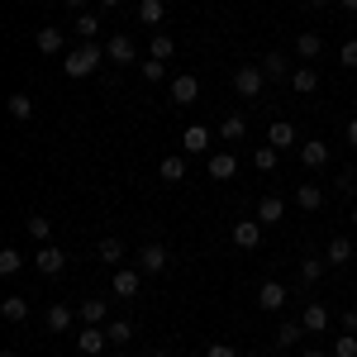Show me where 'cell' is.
<instances>
[{"label": "cell", "instance_id": "obj_1", "mask_svg": "<svg viewBox=\"0 0 357 357\" xmlns=\"http://www.w3.org/2000/svg\"><path fill=\"white\" fill-rule=\"evenodd\" d=\"M105 62V43H82V48H72L67 53V62H62V72L72 77V82H82V77H91L96 67Z\"/></svg>", "mask_w": 357, "mask_h": 357}, {"label": "cell", "instance_id": "obj_2", "mask_svg": "<svg viewBox=\"0 0 357 357\" xmlns=\"http://www.w3.org/2000/svg\"><path fill=\"white\" fill-rule=\"evenodd\" d=\"M267 82H272V77H267V72H262L257 62H252V67H238V72H234V91H238V100H257V91H262Z\"/></svg>", "mask_w": 357, "mask_h": 357}, {"label": "cell", "instance_id": "obj_3", "mask_svg": "<svg viewBox=\"0 0 357 357\" xmlns=\"http://www.w3.org/2000/svg\"><path fill=\"white\" fill-rule=\"evenodd\" d=\"M105 62H114V67H134L138 62V48L129 33H110L105 38Z\"/></svg>", "mask_w": 357, "mask_h": 357}, {"label": "cell", "instance_id": "obj_4", "mask_svg": "<svg viewBox=\"0 0 357 357\" xmlns=\"http://www.w3.org/2000/svg\"><path fill=\"white\" fill-rule=\"evenodd\" d=\"M33 267H38L43 276H62V267H67V252H62L57 243H43L38 252H33Z\"/></svg>", "mask_w": 357, "mask_h": 357}, {"label": "cell", "instance_id": "obj_5", "mask_svg": "<svg viewBox=\"0 0 357 357\" xmlns=\"http://www.w3.org/2000/svg\"><path fill=\"white\" fill-rule=\"evenodd\" d=\"M138 291H143V272H129V267H119L110 281V296L114 301H134Z\"/></svg>", "mask_w": 357, "mask_h": 357}, {"label": "cell", "instance_id": "obj_6", "mask_svg": "<svg viewBox=\"0 0 357 357\" xmlns=\"http://www.w3.org/2000/svg\"><path fill=\"white\" fill-rule=\"evenodd\" d=\"M105 343H110L105 324H86V329L77 333V348H82V357H100V353H105Z\"/></svg>", "mask_w": 357, "mask_h": 357}, {"label": "cell", "instance_id": "obj_7", "mask_svg": "<svg viewBox=\"0 0 357 357\" xmlns=\"http://www.w3.org/2000/svg\"><path fill=\"white\" fill-rule=\"evenodd\" d=\"M138 272H143V276L167 272V248L162 243H143V248H138Z\"/></svg>", "mask_w": 357, "mask_h": 357}, {"label": "cell", "instance_id": "obj_8", "mask_svg": "<svg viewBox=\"0 0 357 357\" xmlns=\"http://www.w3.org/2000/svg\"><path fill=\"white\" fill-rule=\"evenodd\" d=\"M262 229H267L262 220H238V224H234V248H243V252H252V248L262 243Z\"/></svg>", "mask_w": 357, "mask_h": 357}, {"label": "cell", "instance_id": "obj_9", "mask_svg": "<svg viewBox=\"0 0 357 357\" xmlns=\"http://www.w3.org/2000/svg\"><path fill=\"white\" fill-rule=\"evenodd\" d=\"M172 100H176V105H195V100H200V82H195L191 72H176V77H172Z\"/></svg>", "mask_w": 357, "mask_h": 357}, {"label": "cell", "instance_id": "obj_10", "mask_svg": "<svg viewBox=\"0 0 357 357\" xmlns=\"http://www.w3.org/2000/svg\"><path fill=\"white\" fill-rule=\"evenodd\" d=\"M43 319H48V329H53V333H67L77 319H82V310H72V305L57 301V305H48V314H43Z\"/></svg>", "mask_w": 357, "mask_h": 357}, {"label": "cell", "instance_id": "obj_11", "mask_svg": "<svg viewBox=\"0 0 357 357\" xmlns=\"http://www.w3.org/2000/svg\"><path fill=\"white\" fill-rule=\"evenodd\" d=\"M33 43H38V53H43V57H57L62 48H67V33L53 29V24H43L38 33H33Z\"/></svg>", "mask_w": 357, "mask_h": 357}, {"label": "cell", "instance_id": "obj_12", "mask_svg": "<svg viewBox=\"0 0 357 357\" xmlns=\"http://www.w3.org/2000/svg\"><path fill=\"white\" fill-rule=\"evenodd\" d=\"M296 210H305V215L324 210V186H314V181H301V186H296Z\"/></svg>", "mask_w": 357, "mask_h": 357}, {"label": "cell", "instance_id": "obj_13", "mask_svg": "<svg viewBox=\"0 0 357 357\" xmlns=\"http://www.w3.org/2000/svg\"><path fill=\"white\" fill-rule=\"evenodd\" d=\"M286 301H291V291H286L281 281H262V286H257V310H281Z\"/></svg>", "mask_w": 357, "mask_h": 357}, {"label": "cell", "instance_id": "obj_14", "mask_svg": "<svg viewBox=\"0 0 357 357\" xmlns=\"http://www.w3.org/2000/svg\"><path fill=\"white\" fill-rule=\"evenodd\" d=\"M301 162L310 167V172H319V167L329 162V143H324V138H305L301 143Z\"/></svg>", "mask_w": 357, "mask_h": 357}, {"label": "cell", "instance_id": "obj_15", "mask_svg": "<svg viewBox=\"0 0 357 357\" xmlns=\"http://www.w3.org/2000/svg\"><path fill=\"white\" fill-rule=\"evenodd\" d=\"M291 91H296V96H314V91H319V72H314L310 62H301V67L291 72Z\"/></svg>", "mask_w": 357, "mask_h": 357}, {"label": "cell", "instance_id": "obj_16", "mask_svg": "<svg viewBox=\"0 0 357 357\" xmlns=\"http://www.w3.org/2000/svg\"><path fill=\"white\" fill-rule=\"evenodd\" d=\"M319 53H324V38H319L314 29H305V33H296V57H301V62H314Z\"/></svg>", "mask_w": 357, "mask_h": 357}, {"label": "cell", "instance_id": "obj_17", "mask_svg": "<svg viewBox=\"0 0 357 357\" xmlns=\"http://www.w3.org/2000/svg\"><path fill=\"white\" fill-rule=\"evenodd\" d=\"M267 143H272L276 153H286V148H296V124H291V119H276L272 129H267Z\"/></svg>", "mask_w": 357, "mask_h": 357}, {"label": "cell", "instance_id": "obj_18", "mask_svg": "<svg viewBox=\"0 0 357 357\" xmlns=\"http://www.w3.org/2000/svg\"><path fill=\"white\" fill-rule=\"evenodd\" d=\"M301 338H305V324H301V319H281V324H276V333H272L276 348H296Z\"/></svg>", "mask_w": 357, "mask_h": 357}, {"label": "cell", "instance_id": "obj_19", "mask_svg": "<svg viewBox=\"0 0 357 357\" xmlns=\"http://www.w3.org/2000/svg\"><path fill=\"white\" fill-rule=\"evenodd\" d=\"M72 33H77L82 43H96V38H100V15H96V10H82L77 24H72Z\"/></svg>", "mask_w": 357, "mask_h": 357}, {"label": "cell", "instance_id": "obj_20", "mask_svg": "<svg viewBox=\"0 0 357 357\" xmlns=\"http://www.w3.org/2000/svg\"><path fill=\"white\" fill-rule=\"evenodd\" d=\"M301 324H305V333H324V329H329V310H324L319 301H310V305H305V314H301Z\"/></svg>", "mask_w": 357, "mask_h": 357}, {"label": "cell", "instance_id": "obj_21", "mask_svg": "<svg viewBox=\"0 0 357 357\" xmlns=\"http://www.w3.org/2000/svg\"><path fill=\"white\" fill-rule=\"evenodd\" d=\"M262 72H267L272 82H291L296 67H291V57H286V53H267V57H262Z\"/></svg>", "mask_w": 357, "mask_h": 357}, {"label": "cell", "instance_id": "obj_22", "mask_svg": "<svg viewBox=\"0 0 357 357\" xmlns=\"http://www.w3.org/2000/svg\"><path fill=\"white\" fill-rule=\"evenodd\" d=\"M257 220L262 224H281L286 220V200H281V195H262V200H257Z\"/></svg>", "mask_w": 357, "mask_h": 357}, {"label": "cell", "instance_id": "obj_23", "mask_svg": "<svg viewBox=\"0 0 357 357\" xmlns=\"http://www.w3.org/2000/svg\"><path fill=\"white\" fill-rule=\"evenodd\" d=\"M0 319H5V324H24L29 319V301L24 296H5V301H0Z\"/></svg>", "mask_w": 357, "mask_h": 357}, {"label": "cell", "instance_id": "obj_24", "mask_svg": "<svg viewBox=\"0 0 357 357\" xmlns=\"http://www.w3.org/2000/svg\"><path fill=\"white\" fill-rule=\"evenodd\" d=\"M205 172H210L215 181H229V176L238 172V162H234V153H210V162H205Z\"/></svg>", "mask_w": 357, "mask_h": 357}, {"label": "cell", "instance_id": "obj_25", "mask_svg": "<svg viewBox=\"0 0 357 357\" xmlns=\"http://www.w3.org/2000/svg\"><path fill=\"white\" fill-rule=\"evenodd\" d=\"M243 134H248L243 114H224V119H220V138H224V143H243Z\"/></svg>", "mask_w": 357, "mask_h": 357}, {"label": "cell", "instance_id": "obj_26", "mask_svg": "<svg viewBox=\"0 0 357 357\" xmlns=\"http://www.w3.org/2000/svg\"><path fill=\"white\" fill-rule=\"evenodd\" d=\"M5 105H10V119H15V124L33 119V100H29V91H15V96H10Z\"/></svg>", "mask_w": 357, "mask_h": 357}, {"label": "cell", "instance_id": "obj_27", "mask_svg": "<svg viewBox=\"0 0 357 357\" xmlns=\"http://www.w3.org/2000/svg\"><path fill=\"white\" fill-rule=\"evenodd\" d=\"M162 15H167V5H162V0H138V24L158 29V24H162Z\"/></svg>", "mask_w": 357, "mask_h": 357}, {"label": "cell", "instance_id": "obj_28", "mask_svg": "<svg viewBox=\"0 0 357 357\" xmlns=\"http://www.w3.org/2000/svg\"><path fill=\"white\" fill-rule=\"evenodd\" d=\"M181 148H186V153H205V148H210V129H205V124H191V129L181 134Z\"/></svg>", "mask_w": 357, "mask_h": 357}, {"label": "cell", "instance_id": "obj_29", "mask_svg": "<svg viewBox=\"0 0 357 357\" xmlns=\"http://www.w3.org/2000/svg\"><path fill=\"white\" fill-rule=\"evenodd\" d=\"M105 301H110V296H105ZM105 301H100V296L82 301V324H110V319H105Z\"/></svg>", "mask_w": 357, "mask_h": 357}, {"label": "cell", "instance_id": "obj_30", "mask_svg": "<svg viewBox=\"0 0 357 357\" xmlns=\"http://www.w3.org/2000/svg\"><path fill=\"white\" fill-rule=\"evenodd\" d=\"M348 257H353V238H343V234L329 238V257H324V262H329V267H343Z\"/></svg>", "mask_w": 357, "mask_h": 357}, {"label": "cell", "instance_id": "obj_31", "mask_svg": "<svg viewBox=\"0 0 357 357\" xmlns=\"http://www.w3.org/2000/svg\"><path fill=\"white\" fill-rule=\"evenodd\" d=\"M24 272V252L20 248H0V276H15Z\"/></svg>", "mask_w": 357, "mask_h": 357}, {"label": "cell", "instance_id": "obj_32", "mask_svg": "<svg viewBox=\"0 0 357 357\" xmlns=\"http://www.w3.org/2000/svg\"><path fill=\"white\" fill-rule=\"evenodd\" d=\"M252 167H257V172H276V148H272V143L252 148Z\"/></svg>", "mask_w": 357, "mask_h": 357}, {"label": "cell", "instance_id": "obj_33", "mask_svg": "<svg viewBox=\"0 0 357 357\" xmlns=\"http://www.w3.org/2000/svg\"><path fill=\"white\" fill-rule=\"evenodd\" d=\"M162 181H186V158H162Z\"/></svg>", "mask_w": 357, "mask_h": 357}, {"label": "cell", "instance_id": "obj_34", "mask_svg": "<svg viewBox=\"0 0 357 357\" xmlns=\"http://www.w3.org/2000/svg\"><path fill=\"white\" fill-rule=\"evenodd\" d=\"M324 267H329V262H319V257H301V281H305V286H314V281L324 276Z\"/></svg>", "mask_w": 357, "mask_h": 357}, {"label": "cell", "instance_id": "obj_35", "mask_svg": "<svg viewBox=\"0 0 357 357\" xmlns=\"http://www.w3.org/2000/svg\"><path fill=\"white\" fill-rule=\"evenodd\" d=\"M100 257H105V267H114V262L124 257V243H119L114 234H105V238H100Z\"/></svg>", "mask_w": 357, "mask_h": 357}, {"label": "cell", "instance_id": "obj_36", "mask_svg": "<svg viewBox=\"0 0 357 357\" xmlns=\"http://www.w3.org/2000/svg\"><path fill=\"white\" fill-rule=\"evenodd\" d=\"M172 53H176V38H172V33H153V57H158V62H167Z\"/></svg>", "mask_w": 357, "mask_h": 357}, {"label": "cell", "instance_id": "obj_37", "mask_svg": "<svg viewBox=\"0 0 357 357\" xmlns=\"http://www.w3.org/2000/svg\"><path fill=\"white\" fill-rule=\"evenodd\" d=\"M105 333H110V343H129V338H134V324H129V319H110Z\"/></svg>", "mask_w": 357, "mask_h": 357}, {"label": "cell", "instance_id": "obj_38", "mask_svg": "<svg viewBox=\"0 0 357 357\" xmlns=\"http://www.w3.org/2000/svg\"><path fill=\"white\" fill-rule=\"evenodd\" d=\"M329 357H357V333H338Z\"/></svg>", "mask_w": 357, "mask_h": 357}, {"label": "cell", "instance_id": "obj_39", "mask_svg": "<svg viewBox=\"0 0 357 357\" xmlns=\"http://www.w3.org/2000/svg\"><path fill=\"white\" fill-rule=\"evenodd\" d=\"M29 234H33L38 243H48V238H53V224L43 220V215H29Z\"/></svg>", "mask_w": 357, "mask_h": 357}, {"label": "cell", "instance_id": "obj_40", "mask_svg": "<svg viewBox=\"0 0 357 357\" xmlns=\"http://www.w3.org/2000/svg\"><path fill=\"white\" fill-rule=\"evenodd\" d=\"M143 82H167V62L148 57V62H143Z\"/></svg>", "mask_w": 357, "mask_h": 357}, {"label": "cell", "instance_id": "obj_41", "mask_svg": "<svg viewBox=\"0 0 357 357\" xmlns=\"http://www.w3.org/2000/svg\"><path fill=\"white\" fill-rule=\"evenodd\" d=\"M343 195H357V172H338V181H333Z\"/></svg>", "mask_w": 357, "mask_h": 357}, {"label": "cell", "instance_id": "obj_42", "mask_svg": "<svg viewBox=\"0 0 357 357\" xmlns=\"http://www.w3.org/2000/svg\"><path fill=\"white\" fill-rule=\"evenodd\" d=\"M338 62H343V67H357V38H348V43L338 48Z\"/></svg>", "mask_w": 357, "mask_h": 357}, {"label": "cell", "instance_id": "obj_43", "mask_svg": "<svg viewBox=\"0 0 357 357\" xmlns=\"http://www.w3.org/2000/svg\"><path fill=\"white\" fill-rule=\"evenodd\" d=\"M205 357H238V348H234V343H210Z\"/></svg>", "mask_w": 357, "mask_h": 357}, {"label": "cell", "instance_id": "obj_44", "mask_svg": "<svg viewBox=\"0 0 357 357\" xmlns=\"http://www.w3.org/2000/svg\"><path fill=\"white\" fill-rule=\"evenodd\" d=\"M343 333H357V305H353V310H343Z\"/></svg>", "mask_w": 357, "mask_h": 357}, {"label": "cell", "instance_id": "obj_45", "mask_svg": "<svg viewBox=\"0 0 357 357\" xmlns=\"http://www.w3.org/2000/svg\"><path fill=\"white\" fill-rule=\"evenodd\" d=\"M348 143H353V148H357V114H353V119H348Z\"/></svg>", "mask_w": 357, "mask_h": 357}, {"label": "cell", "instance_id": "obj_46", "mask_svg": "<svg viewBox=\"0 0 357 357\" xmlns=\"http://www.w3.org/2000/svg\"><path fill=\"white\" fill-rule=\"evenodd\" d=\"M338 5H343V10H348V15H357V0H338Z\"/></svg>", "mask_w": 357, "mask_h": 357}, {"label": "cell", "instance_id": "obj_47", "mask_svg": "<svg viewBox=\"0 0 357 357\" xmlns=\"http://www.w3.org/2000/svg\"><path fill=\"white\" fill-rule=\"evenodd\" d=\"M301 357H329V353H319V348H305V353Z\"/></svg>", "mask_w": 357, "mask_h": 357}, {"label": "cell", "instance_id": "obj_48", "mask_svg": "<svg viewBox=\"0 0 357 357\" xmlns=\"http://www.w3.org/2000/svg\"><path fill=\"white\" fill-rule=\"evenodd\" d=\"M96 5H100V10H114V5H119V0H96Z\"/></svg>", "mask_w": 357, "mask_h": 357}, {"label": "cell", "instance_id": "obj_49", "mask_svg": "<svg viewBox=\"0 0 357 357\" xmlns=\"http://www.w3.org/2000/svg\"><path fill=\"white\" fill-rule=\"evenodd\" d=\"M67 5H72V10H82V5H86V0H67Z\"/></svg>", "mask_w": 357, "mask_h": 357}, {"label": "cell", "instance_id": "obj_50", "mask_svg": "<svg viewBox=\"0 0 357 357\" xmlns=\"http://www.w3.org/2000/svg\"><path fill=\"white\" fill-rule=\"evenodd\" d=\"M310 5H333V0H310Z\"/></svg>", "mask_w": 357, "mask_h": 357}, {"label": "cell", "instance_id": "obj_51", "mask_svg": "<svg viewBox=\"0 0 357 357\" xmlns=\"http://www.w3.org/2000/svg\"><path fill=\"white\" fill-rule=\"evenodd\" d=\"M0 357H20V353H0Z\"/></svg>", "mask_w": 357, "mask_h": 357}, {"label": "cell", "instance_id": "obj_52", "mask_svg": "<svg viewBox=\"0 0 357 357\" xmlns=\"http://www.w3.org/2000/svg\"><path fill=\"white\" fill-rule=\"evenodd\" d=\"M353 224H357V205H353Z\"/></svg>", "mask_w": 357, "mask_h": 357}, {"label": "cell", "instance_id": "obj_53", "mask_svg": "<svg viewBox=\"0 0 357 357\" xmlns=\"http://www.w3.org/2000/svg\"><path fill=\"white\" fill-rule=\"evenodd\" d=\"M153 357H172V353H153Z\"/></svg>", "mask_w": 357, "mask_h": 357}]
</instances>
